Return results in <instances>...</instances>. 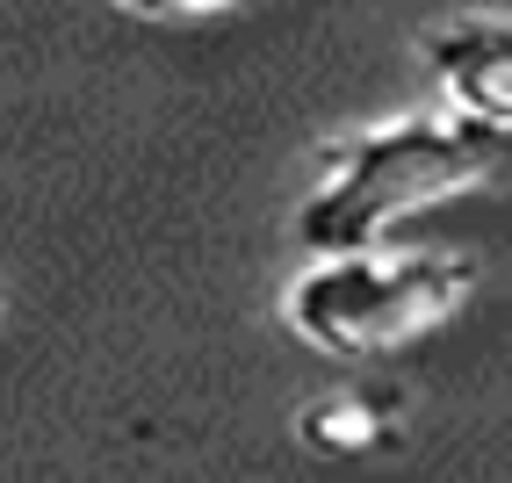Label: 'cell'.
I'll list each match as a JSON object with an SVG mask.
<instances>
[{
  "mask_svg": "<svg viewBox=\"0 0 512 483\" xmlns=\"http://www.w3.org/2000/svg\"><path fill=\"white\" fill-rule=\"evenodd\" d=\"M505 159H512V130L476 123L462 109L368 116L311 152V181H303V202H296V246L311 260L361 253L397 217L491 181Z\"/></svg>",
  "mask_w": 512,
  "mask_h": 483,
  "instance_id": "6da1fadb",
  "label": "cell"
},
{
  "mask_svg": "<svg viewBox=\"0 0 512 483\" xmlns=\"http://www.w3.org/2000/svg\"><path fill=\"white\" fill-rule=\"evenodd\" d=\"M476 289V267L462 253H426V246H361V253H325L303 260L282 282V325L332 361H375L448 325Z\"/></svg>",
  "mask_w": 512,
  "mask_h": 483,
  "instance_id": "7a4b0ae2",
  "label": "cell"
},
{
  "mask_svg": "<svg viewBox=\"0 0 512 483\" xmlns=\"http://www.w3.org/2000/svg\"><path fill=\"white\" fill-rule=\"evenodd\" d=\"M419 65L448 94V109L512 130V15L476 8V15H448L419 29Z\"/></svg>",
  "mask_w": 512,
  "mask_h": 483,
  "instance_id": "3957f363",
  "label": "cell"
},
{
  "mask_svg": "<svg viewBox=\"0 0 512 483\" xmlns=\"http://www.w3.org/2000/svg\"><path fill=\"white\" fill-rule=\"evenodd\" d=\"M404 426L397 390H325L311 404H296V440L318 455H375Z\"/></svg>",
  "mask_w": 512,
  "mask_h": 483,
  "instance_id": "277c9868",
  "label": "cell"
},
{
  "mask_svg": "<svg viewBox=\"0 0 512 483\" xmlns=\"http://www.w3.org/2000/svg\"><path fill=\"white\" fill-rule=\"evenodd\" d=\"M116 8H130V15H224V8H238V0H116Z\"/></svg>",
  "mask_w": 512,
  "mask_h": 483,
  "instance_id": "5b68a950",
  "label": "cell"
}]
</instances>
